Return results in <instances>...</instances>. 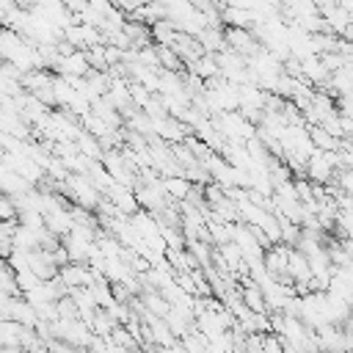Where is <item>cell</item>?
Instances as JSON below:
<instances>
[{"label":"cell","instance_id":"cell-1","mask_svg":"<svg viewBox=\"0 0 353 353\" xmlns=\"http://www.w3.org/2000/svg\"><path fill=\"white\" fill-rule=\"evenodd\" d=\"M226 41H229L232 50L240 52V55H254V52L259 50V41H256L245 28H232V30L226 33Z\"/></svg>","mask_w":353,"mask_h":353},{"label":"cell","instance_id":"cell-2","mask_svg":"<svg viewBox=\"0 0 353 353\" xmlns=\"http://www.w3.org/2000/svg\"><path fill=\"white\" fill-rule=\"evenodd\" d=\"M163 190L168 193V196H176V199H188V193H190V182H185L182 176H168L165 182H163Z\"/></svg>","mask_w":353,"mask_h":353},{"label":"cell","instance_id":"cell-3","mask_svg":"<svg viewBox=\"0 0 353 353\" xmlns=\"http://www.w3.org/2000/svg\"><path fill=\"white\" fill-rule=\"evenodd\" d=\"M19 215V207H17V201L11 199V196H0V221H14Z\"/></svg>","mask_w":353,"mask_h":353},{"label":"cell","instance_id":"cell-4","mask_svg":"<svg viewBox=\"0 0 353 353\" xmlns=\"http://www.w3.org/2000/svg\"><path fill=\"white\" fill-rule=\"evenodd\" d=\"M336 182H339V190L353 193V168H350V165H345V168L336 174Z\"/></svg>","mask_w":353,"mask_h":353}]
</instances>
